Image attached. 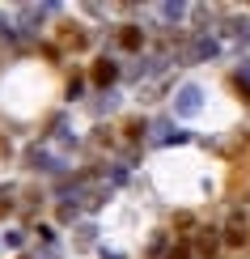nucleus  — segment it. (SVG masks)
<instances>
[{
  "label": "nucleus",
  "instance_id": "obj_2",
  "mask_svg": "<svg viewBox=\"0 0 250 259\" xmlns=\"http://www.w3.org/2000/svg\"><path fill=\"white\" fill-rule=\"evenodd\" d=\"M221 56V38H216V30H199L187 51V64H199V60H216Z\"/></svg>",
  "mask_w": 250,
  "mask_h": 259
},
{
  "label": "nucleus",
  "instance_id": "obj_7",
  "mask_svg": "<svg viewBox=\"0 0 250 259\" xmlns=\"http://www.w3.org/2000/svg\"><path fill=\"white\" fill-rule=\"evenodd\" d=\"M157 140H153V145H161V149H166V145H187V140H191V132H182V127H166V123H157Z\"/></svg>",
  "mask_w": 250,
  "mask_h": 259
},
{
  "label": "nucleus",
  "instance_id": "obj_8",
  "mask_svg": "<svg viewBox=\"0 0 250 259\" xmlns=\"http://www.w3.org/2000/svg\"><path fill=\"white\" fill-rule=\"evenodd\" d=\"M119 42H123L127 51H140L144 47V30L140 26H119Z\"/></svg>",
  "mask_w": 250,
  "mask_h": 259
},
{
  "label": "nucleus",
  "instance_id": "obj_17",
  "mask_svg": "<svg viewBox=\"0 0 250 259\" xmlns=\"http://www.w3.org/2000/svg\"><path fill=\"white\" fill-rule=\"evenodd\" d=\"M81 94H85V81H72V85H68V98H72V102H77V98H81Z\"/></svg>",
  "mask_w": 250,
  "mask_h": 259
},
{
  "label": "nucleus",
  "instance_id": "obj_3",
  "mask_svg": "<svg viewBox=\"0 0 250 259\" xmlns=\"http://www.w3.org/2000/svg\"><path fill=\"white\" fill-rule=\"evenodd\" d=\"M199 106H204V90L199 85H182V90L174 94V115H178V119H191Z\"/></svg>",
  "mask_w": 250,
  "mask_h": 259
},
{
  "label": "nucleus",
  "instance_id": "obj_12",
  "mask_svg": "<svg viewBox=\"0 0 250 259\" xmlns=\"http://www.w3.org/2000/svg\"><path fill=\"white\" fill-rule=\"evenodd\" d=\"M5 246H9V251H21V246H26V234H21V230H9V234H5Z\"/></svg>",
  "mask_w": 250,
  "mask_h": 259
},
{
  "label": "nucleus",
  "instance_id": "obj_1",
  "mask_svg": "<svg viewBox=\"0 0 250 259\" xmlns=\"http://www.w3.org/2000/svg\"><path fill=\"white\" fill-rule=\"evenodd\" d=\"M26 161H30V170H42V175H68V157L56 153L47 140L30 145V149H26Z\"/></svg>",
  "mask_w": 250,
  "mask_h": 259
},
{
  "label": "nucleus",
  "instance_id": "obj_14",
  "mask_svg": "<svg viewBox=\"0 0 250 259\" xmlns=\"http://www.w3.org/2000/svg\"><path fill=\"white\" fill-rule=\"evenodd\" d=\"M77 234H81V238H77L81 246H93V234H97V230H93V225H81V230H77Z\"/></svg>",
  "mask_w": 250,
  "mask_h": 259
},
{
  "label": "nucleus",
  "instance_id": "obj_4",
  "mask_svg": "<svg viewBox=\"0 0 250 259\" xmlns=\"http://www.w3.org/2000/svg\"><path fill=\"white\" fill-rule=\"evenodd\" d=\"M89 77H93V85H97V90H115V85H119V64H115L111 56H102V60L93 64V72H89Z\"/></svg>",
  "mask_w": 250,
  "mask_h": 259
},
{
  "label": "nucleus",
  "instance_id": "obj_15",
  "mask_svg": "<svg viewBox=\"0 0 250 259\" xmlns=\"http://www.w3.org/2000/svg\"><path fill=\"white\" fill-rule=\"evenodd\" d=\"M34 234H38V238H42V242H47V246H51V242H56V238H60V234H56V230H51V225H38V230H34Z\"/></svg>",
  "mask_w": 250,
  "mask_h": 259
},
{
  "label": "nucleus",
  "instance_id": "obj_6",
  "mask_svg": "<svg viewBox=\"0 0 250 259\" xmlns=\"http://www.w3.org/2000/svg\"><path fill=\"white\" fill-rule=\"evenodd\" d=\"M195 251H199L204 259H212L216 251H221V230H199L195 234Z\"/></svg>",
  "mask_w": 250,
  "mask_h": 259
},
{
  "label": "nucleus",
  "instance_id": "obj_5",
  "mask_svg": "<svg viewBox=\"0 0 250 259\" xmlns=\"http://www.w3.org/2000/svg\"><path fill=\"white\" fill-rule=\"evenodd\" d=\"M221 242H229V246L250 242V221H246V212H233V217H229V225H225V238H221Z\"/></svg>",
  "mask_w": 250,
  "mask_h": 259
},
{
  "label": "nucleus",
  "instance_id": "obj_13",
  "mask_svg": "<svg viewBox=\"0 0 250 259\" xmlns=\"http://www.w3.org/2000/svg\"><path fill=\"white\" fill-rule=\"evenodd\" d=\"M161 251H170V234H157V238H153V246H148V255H161Z\"/></svg>",
  "mask_w": 250,
  "mask_h": 259
},
{
  "label": "nucleus",
  "instance_id": "obj_11",
  "mask_svg": "<svg viewBox=\"0 0 250 259\" xmlns=\"http://www.w3.org/2000/svg\"><path fill=\"white\" fill-rule=\"evenodd\" d=\"M233 47H250V21H237V30H229Z\"/></svg>",
  "mask_w": 250,
  "mask_h": 259
},
{
  "label": "nucleus",
  "instance_id": "obj_16",
  "mask_svg": "<svg viewBox=\"0 0 250 259\" xmlns=\"http://www.w3.org/2000/svg\"><path fill=\"white\" fill-rule=\"evenodd\" d=\"M9 196H13V187H0V217H5V212L13 208V204H9Z\"/></svg>",
  "mask_w": 250,
  "mask_h": 259
},
{
  "label": "nucleus",
  "instance_id": "obj_18",
  "mask_svg": "<svg viewBox=\"0 0 250 259\" xmlns=\"http://www.w3.org/2000/svg\"><path fill=\"white\" fill-rule=\"evenodd\" d=\"M170 259H191V246H174V251H170Z\"/></svg>",
  "mask_w": 250,
  "mask_h": 259
},
{
  "label": "nucleus",
  "instance_id": "obj_9",
  "mask_svg": "<svg viewBox=\"0 0 250 259\" xmlns=\"http://www.w3.org/2000/svg\"><path fill=\"white\" fill-rule=\"evenodd\" d=\"M115 106H119V90H102L93 98V115H111Z\"/></svg>",
  "mask_w": 250,
  "mask_h": 259
},
{
  "label": "nucleus",
  "instance_id": "obj_10",
  "mask_svg": "<svg viewBox=\"0 0 250 259\" xmlns=\"http://www.w3.org/2000/svg\"><path fill=\"white\" fill-rule=\"evenodd\" d=\"M157 13H161V21H182L191 9L187 5H157Z\"/></svg>",
  "mask_w": 250,
  "mask_h": 259
}]
</instances>
